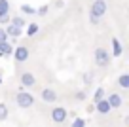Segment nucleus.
Wrapping results in <instances>:
<instances>
[{"label": "nucleus", "instance_id": "obj_1", "mask_svg": "<svg viewBox=\"0 0 129 127\" xmlns=\"http://www.w3.org/2000/svg\"><path fill=\"white\" fill-rule=\"evenodd\" d=\"M15 103H17L19 108H30L32 104H34V97L28 91H23V87H21L19 91H17V95H15Z\"/></svg>", "mask_w": 129, "mask_h": 127}, {"label": "nucleus", "instance_id": "obj_2", "mask_svg": "<svg viewBox=\"0 0 129 127\" xmlns=\"http://www.w3.org/2000/svg\"><path fill=\"white\" fill-rule=\"evenodd\" d=\"M93 57H95V65H97L99 68H106V67L110 65V57H112V55H110L105 48H97Z\"/></svg>", "mask_w": 129, "mask_h": 127}, {"label": "nucleus", "instance_id": "obj_3", "mask_svg": "<svg viewBox=\"0 0 129 127\" xmlns=\"http://www.w3.org/2000/svg\"><path fill=\"white\" fill-rule=\"evenodd\" d=\"M108 10V4H106V0H93L91 8H89V15H95L99 19H103Z\"/></svg>", "mask_w": 129, "mask_h": 127}, {"label": "nucleus", "instance_id": "obj_4", "mask_svg": "<svg viewBox=\"0 0 129 127\" xmlns=\"http://www.w3.org/2000/svg\"><path fill=\"white\" fill-rule=\"evenodd\" d=\"M49 116H51V119H53L55 123H63L64 119L69 118V110H67L64 106H55Z\"/></svg>", "mask_w": 129, "mask_h": 127}, {"label": "nucleus", "instance_id": "obj_5", "mask_svg": "<svg viewBox=\"0 0 129 127\" xmlns=\"http://www.w3.org/2000/svg\"><path fill=\"white\" fill-rule=\"evenodd\" d=\"M13 59L17 61V63H25V61L28 59V55H30V53H28V48L27 46H19V48H15L13 49Z\"/></svg>", "mask_w": 129, "mask_h": 127}, {"label": "nucleus", "instance_id": "obj_6", "mask_svg": "<svg viewBox=\"0 0 129 127\" xmlns=\"http://www.w3.org/2000/svg\"><path fill=\"white\" fill-rule=\"evenodd\" d=\"M40 99L44 101L46 104H53L57 101V91H55V89H51V87H46V89H42Z\"/></svg>", "mask_w": 129, "mask_h": 127}, {"label": "nucleus", "instance_id": "obj_7", "mask_svg": "<svg viewBox=\"0 0 129 127\" xmlns=\"http://www.w3.org/2000/svg\"><path fill=\"white\" fill-rule=\"evenodd\" d=\"M19 80H21V87H34L36 85V76L32 72H23Z\"/></svg>", "mask_w": 129, "mask_h": 127}, {"label": "nucleus", "instance_id": "obj_8", "mask_svg": "<svg viewBox=\"0 0 129 127\" xmlns=\"http://www.w3.org/2000/svg\"><path fill=\"white\" fill-rule=\"evenodd\" d=\"M106 101H108L110 108H120L121 104H123V97L120 95V93H110L108 97H105Z\"/></svg>", "mask_w": 129, "mask_h": 127}, {"label": "nucleus", "instance_id": "obj_9", "mask_svg": "<svg viewBox=\"0 0 129 127\" xmlns=\"http://www.w3.org/2000/svg\"><path fill=\"white\" fill-rule=\"evenodd\" d=\"M6 34H8V38H19L21 34H23V28H19V27H15V25H12V23H8L6 25Z\"/></svg>", "mask_w": 129, "mask_h": 127}, {"label": "nucleus", "instance_id": "obj_10", "mask_svg": "<svg viewBox=\"0 0 129 127\" xmlns=\"http://www.w3.org/2000/svg\"><path fill=\"white\" fill-rule=\"evenodd\" d=\"M95 110H97V114H108L112 108H110V104H108L106 99H101V101L95 103Z\"/></svg>", "mask_w": 129, "mask_h": 127}, {"label": "nucleus", "instance_id": "obj_11", "mask_svg": "<svg viewBox=\"0 0 129 127\" xmlns=\"http://www.w3.org/2000/svg\"><path fill=\"white\" fill-rule=\"evenodd\" d=\"M110 46H112V53H110V55H114V57H120L121 53H123V46H121V42H120L118 38H112Z\"/></svg>", "mask_w": 129, "mask_h": 127}, {"label": "nucleus", "instance_id": "obj_12", "mask_svg": "<svg viewBox=\"0 0 129 127\" xmlns=\"http://www.w3.org/2000/svg\"><path fill=\"white\" fill-rule=\"evenodd\" d=\"M13 46L10 42H0V57H12Z\"/></svg>", "mask_w": 129, "mask_h": 127}, {"label": "nucleus", "instance_id": "obj_13", "mask_svg": "<svg viewBox=\"0 0 129 127\" xmlns=\"http://www.w3.org/2000/svg\"><path fill=\"white\" fill-rule=\"evenodd\" d=\"M118 85H120L121 89H129V74H121L120 78H118Z\"/></svg>", "mask_w": 129, "mask_h": 127}, {"label": "nucleus", "instance_id": "obj_14", "mask_svg": "<svg viewBox=\"0 0 129 127\" xmlns=\"http://www.w3.org/2000/svg\"><path fill=\"white\" fill-rule=\"evenodd\" d=\"M8 114H10V110H8V104L0 103V121H6V119H8Z\"/></svg>", "mask_w": 129, "mask_h": 127}, {"label": "nucleus", "instance_id": "obj_15", "mask_svg": "<svg viewBox=\"0 0 129 127\" xmlns=\"http://www.w3.org/2000/svg\"><path fill=\"white\" fill-rule=\"evenodd\" d=\"M105 89L103 87H97L95 89V93H93V103H97V101H101V99H105Z\"/></svg>", "mask_w": 129, "mask_h": 127}, {"label": "nucleus", "instance_id": "obj_16", "mask_svg": "<svg viewBox=\"0 0 129 127\" xmlns=\"http://www.w3.org/2000/svg\"><path fill=\"white\" fill-rule=\"evenodd\" d=\"M21 12L27 13V15H36V8H32L30 4H23L21 6Z\"/></svg>", "mask_w": 129, "mask_h": 127}, {"label": "nucleus", "instance_id": "obj_17", "mask_svg": "<svg viewBox=\"0 0 129 127\" xmlns=\"http://www.w3.org/2000/svg\"><path fill=\"white\" fill-rule=\"evenodd\" d=\"M12 25H15V27L19 28H25V25H27V21L23 19V17H12V21H10Z\"/></svg>", "mask_w": 129, "mask_h": 127}, {"label": "nucleus", "instance_id": "obj_18", "mask_svg": "<svg viewBox=\"0 0 129 127\" xmlns=\"http://www.w3.org/2000/svg\"><path fill=\"white\" fill-rule=\"evenodd\" d=\"M38 32V23H30L27 25V36H34Z\"/></svg>", "mask_w": 129, "mask_h": 127}, {"label": "nucleus", "instance_id": "obj_19", "mask_svg": "<svg viewBox=\"0 0 129 127\" xmlns=\"http://www.w3.org/2000/svg\"><path fill=\"white\" fill-rule=\"evenodd\" d=\"M2 13H10V2L8 0H0V15Z\"/></svg>", "mask_w": 129, "mask_h": 127}, {"label": "nucleus", "instance_id": "obj_20", "mask_svg": "<svg viewBox=\"0 0 129 127\" xmlns=\"http://www.w3.org/2000/svg\"><path fill=\"white\" fill-rule=\"evenodd\" d=\"M70 127H85V119L84 118H74Z\"/></svg>", "mask_w": 129, "mask_h": 127}, {"label": "nucleus", "instance_id": "obj_21", "mask_svg": "<svg viewBox=\"0 0 129 127\" xmlns=\"http://www.w3.org/2000/svg\"><path fill=\"white\" fill-rule=\"evenodd\" d=\"M48 12H49V6H48V4H44V6H40V8H38V10H36V13H38V15H40V17H44V15H48Z\"/></svg>", "mask_w": 129, "mask_h": 127}, {"label": "nucleus", "instance_id": "obj_22", "mask_svg": "<svg viewBox=\"0 0 129 127\" xmlns=\"http://www.w3.org/2000/svg\"><path fill=\"white\" fill-rule=\"evenodd\" d=\"M10 21H12V17H10V13H2V15H0V25H8Z\"/></svg>", "mask_w": 129, "mask_h": 127}, {"label": "nucleus", "instance_id": "obj_23", "mask_svg": "<svg viewBox=\"0 0 129 127\" xmlns=\"http://www.w3.org/2000/svg\"><path fill=\"white\" fill-rule=\"evenodd\" d=\"M91 80H93V74H91V72H85V74H84V83H85V85H89Z\"/></svg>", "mask_w": 129, "mask_h": 127}, {"label": "nucleus", "instance_id": "obj_24", "mask_svg": "<svg viewBox=\"0 0 129 127\" xmlns=\"http://www.w3.org/2000/svg\"><path fill=\"white\" fill-rule=\"evenodd\" d=\"M0 42H8V34H6V30L2 27H0Z\"/></svg>", "mask_w": 129, "mask_h": 127}, {"label": "nucleus", "instance_id": "obj_25", "mask_svg": "<svg viewBox=\"0 0 129 127\" xmlns=\"http://www.w3.org/2000/svg\"><path fill=\"white\" fill-rule=\"evenodd\" d=\"M89 23H91V25H99V23H101V19L95 17V15H89Z\"/></svg>", "mask_w": 129, "mask_h": 127}, {"label": "nucleus", "instance_id": "obj_26", "mask_svg": "<svg viewBox=\"0 0 129 127\" xmlns=\"http://www.w3.org/2000/svg\"><path fill=\"white\" fill-rule=\"evenodd\" d=\"M76 101H85V91H78L76 93Z\"/></svg>", "mask_w": 129, "mask_h": 127}, {"label": "nucleus", "instance_id": "obj_27", "mask_svg": "<svg viewBox=\"0 0 129 127\" xmlns=\"http://www.w3.org/2000/svg\"><path fill=\"white\" fill-rule=\"evenodd\" d=\"M0 83H2V76H0Z\"/></svg>", "mask_w": 129, "mask_h": 127}]
</instances>
